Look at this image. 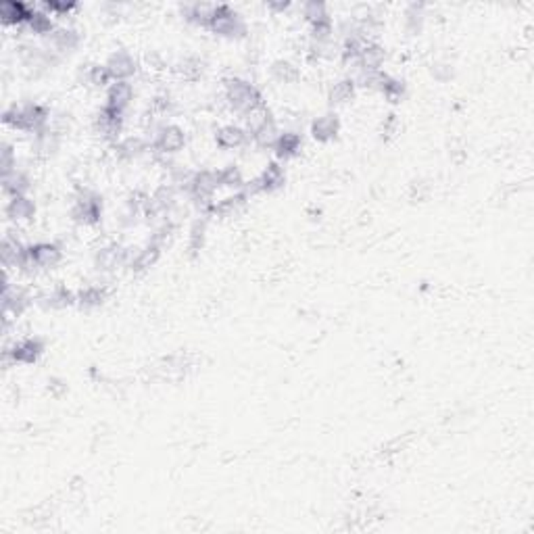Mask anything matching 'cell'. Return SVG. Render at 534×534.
I'll use <instances>...</instances> for the list:
<instances>
[{"label": "cell", "instance_id": "cell-10", "mask_svg": "<svg viewBox=\"0 0 534 534\" xmlns=\"http://www.w3.org/2000/svg\"><path fill=\"white\" fill-rule=\"evenodd\" d=\"M104 69L109 71L113 82H128V77H132L136 73V61L130 53L126 50H117L115 55L109 57Z\"/></svg>", "mask_w": 534, "mask_h": 534}, {"label": "cell", "instance_id": "cell-7", "mask_svg": "<svg viewBox=\"0 0 534 534\" xmlns=\"http://www.w3.org/2000/svg\"><path fill=\"white\" fill-rule=\"evenodd\" d=\"M284 182H286V173H284L282 165L269 163V165L263 169V173H261L257 180L249 182V186H242V190H245L247 194H253V192H274V190L282 188Z\"/></svg>", "mask_w": 534, "mask_h": 534}, {"label": "cell", "instance_id": "cell-36", "mask_svg": "<svg viewBox=\"0 0 534 534\" xmlns=\"http://www.w3.org/2000/svg\"><path fill=\"white\" fill-rule=\"evenodd\" d=\"M405 23H407V30L417 34L423 26V7L421 5H411L409 11H407V17H405Z\"/></svg>", "mask_w": 534, "mask_h": 534}, {"label": "cell", "instance_id": "cell-23", "mask_svg": "<svg viewBox=\"0 0 534 534\" xmlns=\"http://www.w3.org/2000/svg\"><path fill=\"white\" fill-rule=\"evenodd\" d=\"M57 149H59V132L46 128V130L36 134V138H34V153L36 155L50 157Z\"/></svg>", "mask_w": 534, "mask_h": 534}, {"label": "cell", "instance_id": "cell-6", "mask_svg": "<svg viewBox=\"0 0 534 534\" xmlns=\"http://www.w3.org/2000/svg\"><path fill=\"white\" fill-rule=\"evenodd\" d=\"M218 186H220V175H218V171L200 169V171L192 173V178H190L186 190L190 192V196H192L198 204H202L204 209H209L211 196H213V192L218 190Z\"/></svg>", "mask_w": 534, "mask_h": 534}, {"label": "cell", "instance_id": "cell-16", "mask_svg": "<svg viewBox=\"0 0 534 534\" xmlns=\"http://www.w3.org/2000/svg\"><path fill=\"white\" fill-rule=\"evenodd\" d=\"M7 213H9V218L15 220V222L32 220L34 213H36V202H34L28 194L11 196V200H9V204H7Z\"/></svg>", "mask_w": 534, "mask_h": 534}, {"label": "cell", "instance_id": "cell-34", "mask_svg": "<svg viewBox=\"0 0 534 534\" xmlns=\"http://www.w3.org/2000/svg\"><path fill=\"white\" fill-rule=\"evenodd\" d=\"M46 305L48 307H55V309H61V307H67V305H71L73 301H75V294L71 292V290H67V288H63V286H59V288H55V290H50L48 294H46Z\"/></svg>", "mask_w": 534, "mask_h": 534}, {"label": "cell", "instance_id": "cell-38", "mask_svg": "<svg viewBox=\"0 0 534 534\" xmlns=\"http://www.w3.org/2000/svg\"><path fill=\"white\" fill-rule=\"evenodd\" d=\"M180 71H182L184 77L194 79V77H198V75L202 73V61H200L198 57H186V59L180 63Z\"/></svg>", "mask_w": 534, "mask_h": 534}, {"label": "cell", "instance_id": "cell-24", "mask_svg": "<svg viewBox=\"0 0 534 534\" xmlns=\"http://www.w3.org/2000/svg\"><path fill=\"white\" fill-rule=\"evenodd\" d=\"M301 144L303 142H301V136L296 132H282L278 136L276 144H274V151H276L278 157L288 159V157H292L301 151Z\"/></svg>", "mask_w": 534, "mask_h": 534}, {"label": "cell", "instance_id": "cell-15", "mask_svg": "<svg viewBox=\"0 0 534 534\" xmlns=\"http://www.w3.org/2000/svg\"><path fill=\"white\" fill-rule=\"evenodd\" d=\"M42 353V343L38 338H23L19 341L11 351H7V355L13 357V361L17 363H34Z\"/></svg>", "mask_w": 534, "mask_h": 534}, {"label": "cell", "instance_id": "cell-8", "mask_svg": "<svg viewBox=\"0 0 534 534\" xmlns=\"http://www.w3.org/2000/svg\"><path fill=\"white\" fill-rule=\"evenodd\" d=\"M186 144V134L182 128L178 126H161L155 130V138H153V149L159 153H178L180 149H184Z\"/></svg>", "mask_w": 534, "mask_h": 534}, {"label": "cell", "instance_id": "cell-11", "mask_svg": "<svg viewBox=\"0 0 534 534\" xmlns=\"http://www.w3.org/2000/svg\"><path fill=\"white\" fill-rule=\"evenodd\" d=\"M132 98H134V88H132L130 82H113L109 86V92H106V104L104 106L124 115V111L130 106Z\"/></svg>", "mask_w": 534, "mask_h": 534}, {"label": "cell", "instance_id": "cell-4", "mask_svg": "<svg viewBox=\"0 0 534 534\" xmlns=\"http://www.w3.org/2000/svg\"><path fill=\"white\" fill-rule=\"evenodd\" d=\"M209 28L216 34L226 36V38H240V36L247 34L245 21L228 5H218L216 13H213V17H211Z\"/></svg>", "mask_w": 534, "mask_h": 534}, {"label": "cell", "instance_id": "cell-3", "mask_svg": "<svg viewBox=\"0 0 534 534\" xmlns=\"http://www.w3.org/2000/svg\"><path fill=\"white\" fill-rule=\"evenodd\" d=\"M100 216H102V200H100V196L96 192H92V190H82L75 196V200H73L71 218L77 224L92 226V224L100 222Z\"/></svg>", "mask_w": 534, "mask_h": 534}, {"label": "cell", "instance_id": "cell-12", "mask_svg": "<svg viewBox=\"0 0 534 534\" xmlns=\"http://www.w3.org/2000/svg\"><path fill=\"white\" fill-rule=\"evenodd\" d=\"M338 128H341L338 117L334 113H326V115H319V117L313 120L311 134L319 142H328V140H332L338 134Z\"/></svg>", "mask_w": 534, "mask_h": 534}, {"label": "cell", "instance_id": "cell-33", "mask_svg": "<svg viewBox=\"0 0 534 534\" xmlns=\"http://www.w3.org/2000/svg\"><path fill=\"white\" fill-rule=\"evenodd\" d=\"M218 175H220V186H228V188H242L245 186L242 171L236 165H228V167L220 169Z\"/></svg>", "mask_w": 534, "mask_h": 534}, {"label": "cell", "instance_id": "cell-17", "mask_svg": "<svg viewBox=\"0 0 534 534\" xmlns=\"http://www.w3.org/2000/svg\"><path fill=\"white\" fill-rule=\"evenodd\" d=\"M34 9H30L23 3H15V0H7V3L0 5V17H3L5 23L9 26H19V23H28L30 15Z\"/></svg>", "mask_w": 534, "mask_h": 534}, {"label": "cell", "instance_id": "cell-41", "mask_svg": "<svg viewBox=\"0 0 534 534\" xmlns=\"http://www.w3.org/2000/svg\"><path fill=\"white\" fill-rule=\"evenodd\" d=\"M44 7L48 11H55V13H65L69 9H73V3H46Z\"/></svg>", "mask_w": 534, "mask_h": 534}, {"label": "cell", "instance_id": "cell-20", "mask_svg": "<svg viewBox=\"0 0 534 534\" xmlns=\"http://www.w3.org/2000/svg\"><path fill=\"white\" fill-rule=\"evenodd\" d=\"M249 136H251L249 130H245L240 126H224L218 132V144L222 149H238L247 142Z\"/></svg>", "mask_w": 534, "mask_h": 534}, {"label": "cell", "instance_id": "cell-39", "mask_svg": "<svg viewBox=\"0 0 534 534\" xmlns=\"http://www.w3.org/2000/svg\"><path fill=\"white\" fill-rule=\"evenodd\" d=\"M432 75L439 82H447V79L453 77V65L449 61H435L432 63Z\"/></svg>", "mask_w": 534, "mask_h": 534}, {"label": "cell", "instance_id": "cell-37", "mask_svg": "<svg viewBox=\"0 0 534 534\" xmlns=\"http://www.w3.org/2000/svg\"><path fill=\"white\" fill-rule=\"evenodd\" d=\"M0 169H3V175H9L11 171L17 169V159H15L13 146L7 142L3 144V151H0Z\"/></svg>", "mask_w": 534, "mask_h": 534}, {"label": "cell", "instance_id": "cell-30", "mask_svg": "<svg viewBox=\"0 0 534 534\" xmlns=\"http://www.w3.org/2000/svg\"><path fill=\"white\" fill-rule=\"evenodd\" d=\"M378 90H380L388 100L397 102V100H401V98H403V94H405V84H403L401 79L390 77V75H386V73H384V77H382V82H380Z\"/></svg>", "mask_w": 534, "mask_h": 534}, {"label": "cell", "instance_id": "cell-26", "mask_svg": "<svg viewBox=\"0 0 534 534\" xmlns=\"http://www.w3.org/2000/svg\"><path fill=\"white\" fill-rule=\"evenodd\" d=\"M23 253H26V247L17 238H11V236L5 238V242H3V263L7 267H11V265L19 267V263L23 259Z\"/></svg>", "mask_w": 534, "mask_h": 534}, {"label": "cell", "instance_id": "cell-19", "mask_svg": "<svg viewBox=\"0 0 534 534\" xmlns=\"http://www.w3.org/2000/svg\"><path fill=\"white\" fill-rule=\"evenodd\" d=\"M251 136H253V140H255L259 146H263V149H269V146H271V149H274V144H276L280 132H278L276 122L267 115V117L251 132Z\"/></svg>", "mask_w": 534, "mask_h": 534}, {"label": "cell", "instance_id": "cell-31", "mask_svg": "<svg viewBox=\"0 0 534 534\" xmlns=\"http://www.w3.org/2000/svg\"><path fill=\"white\" fill-rule=\"evenodd\" d=\"M355 86H357V84H355V79H351V77L336 82V84L330 88V100H332V102H347V100H351L353 94H355Z\"/></svg>", "mask_w": 534, "mask_h": 534}, {"label": "cell", "instance_id": "cell-22", "mask_svg": "<svg viewBox=\"0 0 534 534\" xmlns=\"http://www.w3.org/2000/svg\"><path fill=\"white\" fill-rule=\"evenodd\" d=\"M30 186H32V180L21 169H15L9 175H3V188L9 196H21L30 190Z\"/></svg>", "mask_w": 534, "mask_h": 534}, {"label": "cell", "instance_id": "cell-29", "mask_svg": "<svg viewBox=\"0 0 534 534\" xmlns=\"http://www.w3.org/2000/svg\"><path fill=\"white\" fill-rule=\"evenodd\" d=\"M269 71H271V77L280 84H290L298 77V69L290 61H276Z\"/></svg>", "mask_w": 534, "mask_h": 534}, {"label": "cell", "instance_id": "cell-28", "mask_svg": "<svg viewBox=\"0 0 534 534\" xmlns=\"http://www.w3.org/2000/svg\"><path fill=\"white\" fill-rule=\"evenodd\" d=\"M146 146L149 144L140 136H128V138H124L117 144V155L122 159H136V157H140L146 151Z\"/></svg>", "mask_w": 534, "mask_h": 534}, {"label": "cell", "instance_id": "cell-21", "mask_svg": "<svg viewBox=\"0 0 534 534\" xmlns=\"http://www.w3.org/2000/svg\"><path fill=\"white\" fill-rule=\"evenodd\" d=\"M50 44L57 53H69L79 44V36L71 28H57L50 32Z\"/></svg>", "mask_w": 534, "mask_h": 534}, {"label": "cell", "instance_id": "cell-14", "mask_svg": "<svg viewBox=\"0 0 534 534\" xmlns=\"http://www.w3.org/2000/svg\"><path fill=\"white\" fill-rule=\"evenodd\" d=\"M96 130H98L100 136L115 140L122 132V113H115V111L106 109L104 106L96 117Z\"/></svg>", "mask_w": 534, "mask_h": 534}, {"label": "cell", "instance_id": "cell-5", "mask_svg": "<svg viewBox=\"0 0 534 534\" xmlns=\"http://www.w3.org/2000/svg\"><path fill=\"white\" fill-rule=\"evenodd\" d=\"M61 261V249L53 242H38L34 247H26L23 259L19 267L36 269V267H55Z\"/></svg>", "mask_w": 534, "mask_h": 534}, {"label": "cell", "instance_id": "cell-2", "mask_svg": "<svg viewBox=\"0 0 534 534\" xmlns=\"http://www.w3.org/2000/svg\"><path fill=\"white\" fill-rule=\"evenodd\" d=\"M226 100L230 102V106L234 111L249 115L255 113L259 109H263V98L261 92L247 79L240 77H232L226 82Z\"/></svg>", "mask_w": 534, "mask_h": 534}, {"label": "cell", "instance_id": "cell-27", "mask_svg": "<svg viewBox=\"0 0 534 534\" xmlns=\"http://www.w3.org/2000/svg\"><path fill=\"white\" fill-rule=\"evenodd\" d=\"M216 9H218V5L194 3V5H188V7L184 9V13H186V19H190V21H194V23H200V26H209L213 13H216Z\"/></svg>", "mask_w": 534, "mask_h": 534}, {"label": "cell", "instance_id": "cell-1", "mask_svg": "<svg viewBox=\"0 0 534 534\" xmlns=\"http://www.w3.org/2000/svg\"><path fill=\"white\" fill-rule=\"evenodd\" d=\"M5 124L21 132H42L48 128V111L38 102L13 104L5 111Z\"/></svg>", "mask_w": 534, "mask_h": 534}, {"label": "cell", "instance_id": "cell-13", "mask_svg": "<svg viewBox=\"0 0 534 534\" xmlns=\"http://www.w3.org/2000/svg\"><path fill=\"white\" fill-rule=\"evenodd\" d=\"M161 255V245L149 240L142 249H136V253H130V259H128V265L134 269V271H142L146 267H151Z\"/></svg>", "mask_w": 534, "mask_h": 534}, {"label": "cell", "instance_id": "cell-32", "mask_svg": "<svg viewBox=\"0 0 534 534\" xmlns=\"http://www.w3.org/2000/svg\"><path fill=\"white\" fill-rule=\"evenodd\" d=\"M207 238V220H196L190 228V238H188V249L190 253H198L204 245Z\"/></svg>", "mask_w": 534, "mask_h": 534}, {"label": "cell", "instance_id": "cell-40", "mask_svg": "<svg viewBox=\"0 0 534 534\" xmlns=\"http://www.w3.org/2000/svg\"><path fill=\"white\" fill-rule=\"evenodd\" d=\"M428 194H430V184H428V182L419 180V182H413V184H411V196H413V198L423 200Z\"/></svg>", "mask_w": 534, "mask_h": 534}, {"label": "cell", "instance_id": "cell-35", "mask_svg": "<svg viewBox=\"0 0 534 534\" xmlns=\"http://www.w3.org/2000/svg\"><path fill=\"white\" fill-rule=\"evenodd\" d=\"M28 28L34 32V34H50L55 28H53V21L46 13L42 11H32L30 19H28Z\"/></svg>", "mask_w": 534, "mask_h": 534}, {"label": "cell", "instance_id": "cell-9", "mask_svg": "<svg viewBox=\"0 0 534 534\" xmlns=\"http://www.w3.org/2000/svg\"><path fill=\"white\" fill-rule=\"evenodd\" d=\"M130 259V251H126L120 245H109L98 249L96 257H94V265L98 271H115L122 265H128Z\"/></svg>", "mask_w": 534, "mask_h": 534}, {"label": "cell", "instance_id": "cell-18", "mask_svg": "<svg viewBox=\"0 0 534 534\" xmlns=\"http://www.w3.org/2000/svg\"><path fill=\"white\" fill-rule=\"evenodd\" d=\"M384 63V48L376 42H368L359 55L357 69L363 71H380V65Z\"/></svg>", "mask_w": 534, "mask_h": 534}, {"label": "cell", "instance_id": "cell-25", "mask_svg": "<svg viewBox=\"0 0 534 534\" xmlns=\"http://www.w3.org/2000/svg\"><path fill=\"white\" fill-rule=\"evenodd\" d=\"M104 298H106V288H104V286H98V284L84 286V288L75 294V301H77L82 307H98Z\"/></svg>", "mask_w": 534, "mask_h": 534}]
</instances>
